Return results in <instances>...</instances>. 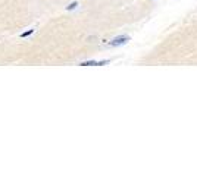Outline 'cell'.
I'll return each mask as SVG.
<instances>
[{"instance_id":"obj_1","label":"cell","mask_w":197,"mask_h":176,"mask_svg":"<svg viewBox=\"0 0 197 176\" xmlns=\"http://www.w3.org/2000/svg\"><path fill=\"white\" fill-rule=\"evenodd\" d=\"M129 41V35H119V37H116V38H113L110 43H109V45H112V47H118V45H122V44L128 43Z\"/></svg>"},{"instance_id":"obj_2","label":"cell","mask_w":197,"mask_h":176,"mask_svg":"<svg viewBox=\"0 0 197 176\" xmlns=\"http://www.w3.org/2000/svg\"><path fill=\"white\" fill-rule=\"evenodd\" d=\"M108 60H102V62H97V60H87V62H81L79 65L81 66H103L106 65Z\"/></svg>"},{"instance_id":"obj_3","label":"cell","mask_w":197,"mask_h":176,"mask_svg":"<svg viewBox=\"0 0 197 176\" xmlns=\"http://www.w3.org/2000/svg\"><path fill=\"white\" fill-rule=\"evenodd\" d=\"M34 31H36V30H34V28H31V30H28V31H25V32H22V34H21L19 37H22V38H25V37H30V35H31V34H33Z\"/></svg>"},{"instance_id":"obj_4","label":"cell","mask_w":197,"mask_h":176,"mask_svg":"<svg viewBox=\"0 0 197 176\" xmlns=\"http://www.w3.org/2000/svg\"><path fill=\"white\" fill-rule=\"evenodd\" d=\"M77 6H78V3H77V1H74V3H71L69 6H66V10H74Z\"/></svg>"}]
</instances>
